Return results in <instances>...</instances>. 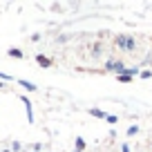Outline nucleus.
Segmentation results:
<instances>
[{"mask_svg":"<svg viewBox=\"0 0 152 152\" xmlns=\"http://www.w3.org/2000/svg\"><path fill=\"white\" fill-rule=\"evenodd\" d=\"M116 45H119L121 49H125V52H132V49L137 47V40H134L132 36H128V34H121V36H116Z\"/></svg>","mask_w":152,"mask_h":152,"instance_id":"obj_1","label":"nucleus"},{"mask_svg":"<svg viewBox=\"0 0 152 152\" xmlns=\"http://www.w3.org/2000/svg\"><path fill=\"white\" fill-rule=\"evenodd\" d=\"M105 69H107V72H116V74H123L125 65L121 61H107V63H105Z\"/></svg>","mask_w":152,"mask_h":152,"instance_id":"obj_2","label":"nucleus"},{"mask_svg":"<svg viewBox=\"0 0 152 152\" xmlns=\"http://www.w3.org/2000/svg\"><path fill=\"white\" fill-rule=\"evenodd\" d=\"M90 114H92V116H96V119H103V121H107V114H105L103 110H99V107H90Z\"/></svg>","mask_w":152,"mask_h":152,"instance_id":"obj_3","label":"nucleus"},{"mask_svg":"<svg viewBox=\"0 0 152 152\" xmlns=\"http://www.w3.org/2000/svg\"><path fill=\"white\" fill-rule=\"evenodd\" d=\"M83 148H85V141H83V139L78 137V139H76V152H81Z\"/></svg>","mask_w":152,"mask_h":152,"instance_id":"obj_4","label":"nucleus"},{"mask_svg":"<svg viewBox=\"0 0 152 152\" xmlns=\"http://www.w3.org/2000/svg\"><path fill=\"white\" fill-rule=\"evenodd\" d=\"M130 78H132V76L125 74V72H123V74H119V81H121V83H130Z\"/></svg>","mask_w":152,"mask_h":152,"instance_id":"obj_5","label":"nucleus"},{"mask_svg":"<svg viewBox=\"0 0 152 152\" xmlns=\"http://www.w3.org/2000/svg\"><path fill=\"white\" fill-rule=\"evenodd\" d=\"M137 132H139V125H130L128 128V137H134Z\"/></svg>","mask_w":152,"mask_h":152,"instance_id":"obj_6","label":"nucleus"},{"mask_svg":"<svg viewBox=\"0 0 152 152\" xmlns=\"http://www.w3.org/2000/svg\"><path fill=\"white\" fill-rule=\"evenodd\" d=\"M92 56H94V58L101 56V45H94V49H92Z\"/></svg>","mask_w":152,"mask_h":152,"instance_id":"obj_7","label":"nucleus"},{"mask_svg":"<svg viewBox=\"0 0 152 152\" xmlns=\"http://www.w3.org/2000/svg\"><path fill=\"white\" fill-rule=\"evenodd\" d=\"M38 63H43V67H49V65H52V61H47L45 56H38Z\"/></svg>","mask_w":152,"mask_h":152,"instance_id":"obj_8","label":"nucleus"},{"mask_svg":"<svg viewBox=\"0 0 152 152\" xmlns=\"http://www.w3.org/2000/svg\"><path fill=\"white\" fill-rule=\"evenodd\" d=\"M116 121H119V116H114V114H107V123H110V125H114Z\"/></svg>","mask_w":152,"mask_h":152,"instance_id":"obj_9","label":"nucleus"},{"mask_svg":"<svg viewBox=\"0 0 152 152\" xmlns=\"http://www.w3.org/2000/svg\"><path fill=\"white\" fill-rule=\"evenodd\" d=\"M150 76H152L150 69H143V72H141V78H150Z\"/></svg>","mask_w":152,"mask_h":152,"instance_id":"obj_10","label":"nucleus"},{"mask_svg":"<svg viewBox=\"0 0 152 152\" xmlns=\"http://www.w3.org/2000/svg\"><path fill=\"white\" fill-rule=\"evenodd\" d=\"M121 152H130V145H128V143H121Z\"/></svg>","mask_w":152,"mask_h":152,"instance_id":"obj_11","label":"nucleus"}]
</instances>
